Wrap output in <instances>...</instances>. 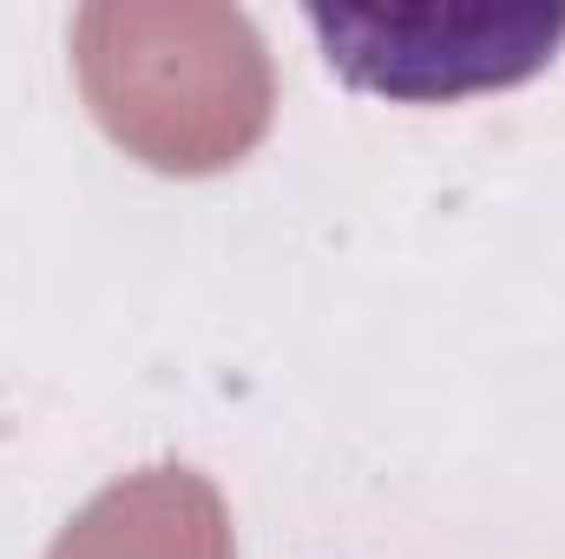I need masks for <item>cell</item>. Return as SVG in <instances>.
I'll return each mask as SVG.
<instances>
[{
    "mask_svg": "<svg viewBox=\"0 0 565 559\" xmlns=\"http://www.w3.org/2000/svg\"><path fill=\"white\" fill-rule=\"evenodd\" d=\"M309 33L355 93L454 106L546 73L565 46V7H309Z\"/></svg>",
    "mask_w": 565,
    "mask_h": 559,
    "instance_id": "6da1fadb",
    "label": "cell"
}]
</instances>
